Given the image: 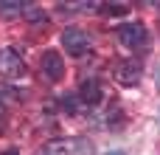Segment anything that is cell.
Returning <instances> with one entry per match:
<instances>
[{
	"label": "cell",
	"instance_id": "30bf717a",
	"mask_svg": "<svg viewBox=\"0 0 160 155\" xmlns=\"http://www.w3.org/2000/svg\"><path fill=\"white\" fill-rule=\"evenodd\" d=\"M3 155H20V152H17V150H6Z\"/></svg>",
	"mask_w": 160,
	"mask_h": 155
},
{
	"label": "cell",
	"instance_id": "6da1fadb",
	"mask_svg": "<svg viewBox=\"0 0 160 155\" xmlns=\"http://www.w3.org/2000/svg\"><path fill=\"white\" fill-rule=\"evenodd\" d=\"M59 42H62L65 54H70V56H84V54L93 48L90 34H87V31H82V28H65V31H62V37H59Z\"/></svg>",
	"mask_w": 160,
	"mask_h": 155
},
{
	"label": "cell",
	"instance_id": "9c48e42d",
	"mask_svg": "<svg viewBox=\"0 0 160 155\" xmlns=\"http://www.w3.org/2000/svg\"><path fill=\"white\" fill-rule=\"evenodd\" d=\"M6 119V107H3V102H0V121Z\"/></svg>",
	"mask_w": 160,
	"mask_h": 155
},
{
	"label": "cell",
	"instance_id": "8992f818",
	"mask_svg": "<svg viewBox=\"0 0 160 155\" xmlns=\"http://www.w3.org/2000/svg\"><path fill=\"white\" fill-rule=\"evenodd\" d=\"M115 79H118L121 85H127V88L138 85V79H141V65L132 62V59H121V62L115 65Z\"/></svg>",
	"mask_w": 160,
	"mask_h": 155
},
{
	"label": "cell",
	"instance_id": "8fae6325",
	"mask_svg": "<svg viewBox=\"0 0 160 155\" xmlns=\"http://www.w3.org/2000/svg\"><path fill=\"white\" fill-rule=\"evenodd\" d=\"M107 155H127V152H121V150H112V152H107Z\"/></svg>",
	"mask_w": 160,
	"mask_h": 155
},
{
	"label": "cell",
	"instance_id": "ba28073f",
	"mask_svg": "<svg viewBox=\"0 0 160 155\" xmlns=\"http://www.w3.org/2000/svg\"><path fill=\"white\" fill-rule=\"evenodd\" d=\"M79 96H65L62 99V110H68V113H76V107H79Z\"/></svg>",
	"mask_w": 160,
	"mask_h": 155
},
{
	"label": "cell",
	"instance_id": "52a82bcc",
	"mask_svg": "<svg viewBox=\"0 0 160 155\" xmlns=\"http://www.w3.org/2000/svg\"><path fill=\"white\" fill-rule=\"evenodd\" d=\"M79 99H82L84 104L101 102V85H98V79H84V82H82V90H79Z\"/></svg>",
	"mask_w": 160,
	"mask_h": 155
},
{
	"label": "cell",
	"instance_id": "5b68a950",
	"mask_svg": "<svg viewBox=\"0 0 160 155\" xmlns=\"http://www.w3.org/2000/svg\"><path fill=\"white\" fill-rule=\"evenodd\" d=\"M118 40H121L124 48H141L146 42V28L141 23H124L118 28Z\"/></svg>",
	"mask_w": 160,
	"mask_h": 155
},
{
	"label": "cell",
	"instance_id": "7a4b0ae2",
	"mask_svg": "<svg viewBox=\"0 0 160 155\" xmlns=\"http://www.w3.org/2000/svg\"><path fill=\"white\" fill-rule=\"evenodd\" d=\"M48 155H93V144L87 138H62L48 144Z\"/></svg>",
	"mask_w": 160,
	"mask_h": 155
},
{
	"label": "cell",
	"instance_id": "3957f363",
	"mask_svg": "<svg viewBox=\"0 0 160 155\" xmlns=\"http://www.w3.org/2000/svg\"><path fill=\"white\" fill-rule=\"evenodd\" d=\"M0 76H6V79L25 76V59L14 48H0Z\"/></svg>",
	"mask_w": 160,
	"mask_h": 155
},
{
	"label": "cell",
	"instance_id": "277c9868",
	"mask_svg": "<svg viewBox=\"0 0 160 155\" xmlns=\"http://www.w3.org/2000/svg\"><path fill=\"white\" fill-rule=\"evenodd\" d=\"M39 71H42V76L48 82H59L65 76V59H62V54L59 51H45L42 59H39Z\"/></svg>",
	"mask_w": 160,
	"mask_h": 155
}]
</instances>
